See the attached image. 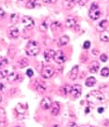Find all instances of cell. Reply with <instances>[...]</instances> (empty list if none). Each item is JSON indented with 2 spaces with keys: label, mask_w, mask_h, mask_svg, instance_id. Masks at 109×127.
I'll list each match as a JSON object with an SVG mask.
<instances>
[{
  "label": "cell",
  "mask_w": 109,
  "mask_h": 127,
  "mask_svg": "<svg viewBox=\"0 0 109 127\" xmlns=\"http://www.w3.org/2000/svg\"><path fill=\"white\" fill-rule=\"evenodd\" d=\"M87 102L91 105H96V104H100L105 101V96L102 93L98 90H93L91 93H89L87 96Z\"/></svg>",
  "instance_id": "obj_1"
},
{
  "label": "cell",
  "mask_w": 109,
  "mask_h": 127,
  "mask_svg": "<svg viewBox=\"0 0 109 127\" xmlns=\"http://www.w3.org/2000/svg\"><path fill=\"white\" fill-rule=\"evenodd\" d=\"M25 52L29 57H35L40 52V46L36 41H29L25 47Z\"/></svg>",
  "instance_id": "obj_2"
},
{
  "label": "cell",
  "mask_w": 109,
  "mask_h": 127,
  "mask_svg": "<svg viewBox=\"0 0 109 127\" xmlns=\"http://www.w3.org/2000/svg\"><path fill=\"white\" fill-rule=\"evenodd\" d=\"M100 16H101V11L99 9L98 5L93 3L91 6V8L89 10V17L92 20H93V21H96V20H98L100 18Z\"/></svg>",
  "instance_id": "obj_3"
},
{
  "label": "cell",
  "mask_w": 109,
  "mask_h": 127,
  "mask_svg": "<svg viewBox=\"0 0 109 127\" xmlns=\"http://www.w3.org/2000/svg\"><path fill=\"white\" fill-rule=\"evenodd\" d=\"M54 73H55V70L51 66H45V67H43L42 71H41V76L45 79L51 78L54 75Z\"/></svg>",
  "instance_id": "obj_4"
},
{
  "label": "cell",
  "mask_w": 109,
  "mask_h": 127,
  "mask_svg": "<svg viewBox=\"0 0 109 127\" xmlns=\"http://www.w3.org/2000/svg\"><path fill=\"white\" fill-rule=\"evenodd\" d=\"M21 23L23 25V27L27 30H32L35 27V21L29 16H23L21 19Z\"/></svg>",
  "instance_id": "obj_5"
},
{
  "label": "cell",
  "mask_w": 109,
  "mask_h": 127,
  "mask_svg": "<svg viewBox=\"0 0 109 127\" xmlns=\"http://www.w3.org/2000/svg\"><path fill=\"white\" fill-rule=\"evenodd\" d=\"M53 60H55V62L58 64H63L65 62V60H66V57L64 55L62 50H59V51H57L55 52V55H54V58H53Z\"/></svg>",
  "instance_id": "obj_6"
},
{
  "label": "cell",
  "mask_w": 109,
  "mask_h": 127,
  "mask_svg": "<svg viewBox=\"0 0 109 127\" xmlns=\"http://www.w3.org/2000/svg\"><path fill=\"white\" fill-rule=\"evenodd\" d=\"M81 92H82V87L80 85H74L71 87L70 93L75 98H78L81 95Z\"/></svg>",
  "instance_id": "obj_7"
},
{
  "label": "cell",
  "mask_w": 109,
  "mask_h": 127,
  "mask_svg": "<svg viewBox=\"0 0 109 127\" xmlns=\"http://www.w3.org/2000/svg\"><path fill=\"white\" fill-rule=\"evenodd\" d=\"M51 104H52V102H51V99L49 98V97H48V96L44 97V98L42 99L41 103H40V105H41V108H42L43 109H50V107H51Z\"/></svg>",
  "instance_id": "obj_8"
},
{
  "label": "cell",
  "mask_w": 109,
  "mask_h": 127,
  "mask_svg": "<svg viewBox=\"0 0 109 127\" xmlns=\"http://www.w3.org/2000/svg\"><path fill=\"white\" fill-rule=\"evenodd\" d=\"M50 112H51V114L54 115V116L58 115L59 112H60V104L58 102H56V101L52 102L51 107H50Z\"/></svg>",
  "instance_id": "obj_9"
},
{
  "label": "cell",
  "mask_w": 109,
  "mask_h": 127,
  "mask_svg": "<svg viewBox=\"0 0 109 127\" xmlns=\"http://www.w3.org/2000/svg\"><path fill=\"white\" fill-rule=\"evenodd\" d=\"M99 68H100V64L97 61H92L89 67V71L91 73H96L99 71Z\"/></svg>",
  "instance_id": "obj_10"
},
{
  "label": "cell",
  "mask_w": 109,
  "mask_h": 127,
  "mask_svg": "<svg viewBox=\"0 0 109 127\" xmlns=\"http://www.w3.org/2000/svg\"><path fill=\"white\" fill-rule=\"evenodd\" d=\"M7 124V117H6V111L3 108L0 107V125L3 126Z\"/></svg>",
  "instance_id": "obj_11"
},
{
  "label": "cell",
  "mask_w": 109,
  "mask_h": 127,
  "mask_svg": "<svg viewBox=\"0 0 109 127\" xmlns=\"http://www.w3.org/2000/svg\"><path fill=\"white\" fill-rule=\"evenodd\" d=\"M54 55H55V51L52 49H49L45 51L44 53V58H45V60L46 61H50L54 58Z\"/></svg>",
  "instance_id": "obj_12"
},
{
  "label": "cell",
  "mask_w": 109,
  "mask_h": 127,
  "mask_svg": "<svg viewBox=\"0 0 109 127\" xmlns=\"http://www.w3.org/2000/svg\"><path fill=\"white\" fill-rule=\"evenodd\" d=\"M79 0H63V6L66 8H71L75 6V4H78Z\"/></svg>",
  "instance_id": "obj_13"
},
{
  "label": "cell",
  "mask_w": 109,
  "mask_h": 127,
  "mask_svg": "<svg viewBox=\"0 0 109 127\" xmlns=\"http://www.w3.org/2000/svg\"><path fill=\"white\" fill-rule=\"evenodd\" d=\"M8 32L12 38H18L20 36V31L17 27H11L9 30H8Z\"/></svg>",
  "instance_id": "obj_14"
},
{
  "label": "cell",
  "mask_w": 109,
  "mask_h": 127,
  "mask_svg": "<svg viewBox=\"0 0 109 127\" xmlns=\"http://www.w3.org/2000/svg\"><path fill=\"white\" fill-rule=\"evenodd\" d=\"M77 24V21L75 18H68L65 21V25L67 28H74Z\"/></svg>",
  "instance_id": "obj_15"
},
{
  "label": "cell",
  "mask_w": 109,
  "mask_h": 127,
  "mask_svg": "<svg viewBox=\"0 0 109 127\" xmlns=\"http://www.w3.org/2000/svg\"><path fill=\"white\" fill-rule=\"evenodd\" d=\"M69 42V37L67 35H63L62 37H60L59 41H58V46H63L67 45Z\"/></svg>",
  "instance_id": "obj_16"
},
{
  "label": "cell",
  "mask_w": 109,
  "mask_h": 127,
  "mask_svg": "<svg viewBox=\"0 0 109 127\" xmlns=\"http://www.w3.org/2000/svg\"><path fill=\"white\" fill-rule=\"evenodd\" d=\"M39 0H29L27 4H26V7L27 8H35V7L39 6Z\"/></svg>",
  "instance_id": "obj_17"
},
{
  "label": "cell",
  "mask_w": 109,
  "mask_h": 127,
  "mask_svg": "<svg viewBox=\"0 0 109 127\" xmlns=\"http://www.w3.org/2000/svg\"><path fill=\"white\" fill-rule=\"evenodd\" d=\"M78 74V66H75L70 71V79L71 80H76Z\"/></svg>",
  "instance_id": "obj_18"
},
{
  "label": "cell",
  "mask_w": 109,
  "mask_h": 127,
  "mask_svg": "<svg viewBox=\"0 0 109 127\" xmlns=\"http://www.w3.org/2000/svg\"><path fill=\"white\" fill-rule=\"evenodd\" d=\"M100 40H101L102 42L108 43L109 42V32H107V31H103L102 33L100 34Z\"/></svg>",
  "instance_id": "obj_19"
},
{
  "label": "cell",
  "mask_w": 109,
  "mask_h": 127,
  "mask_svg": "<svg viewBox=\"0 0 109 127\" xmlns=\"http://www.w3.org/2000/svg\"><path fill=\"white\" fill-rule=\"evenodd\" d=\"M95 84H96V79L94 77H92V76L87 78V80L85 82V85H86V86H88V87H92Z\"/></svg>",
  "instance_id": "obj_20"
},
{
  "label": "cell",
  "mask_w": 109,
  "mask_h": 127,
  "mask_svg": "<svg viewBox=\"0 0 109 127\" xmlns=\"http://www.w3.org/2000/svg\"><path fill=\"white\" fill-rule=\"evenodd\" d=\"M35 88H36V90L38 92L42 93V92H44L47 89V86L43 83H41V82H36L35 83Z\"/></svg>",
  "instance_id": "obj_21"
},
{
  "label": "cell",
  "mask_w": 109,
  "mask_h": 127,
  "mask_svg": "<svg viewBox=\"0 0 109 127\" xmlns=\"http://www.w3.org/2000/svg\"><path fill=\"white\" fill-rule=\"evenodd\" d=\"M107 24H108L107 21H106V20H103V21L98 24V26H97V30H98V31H102V32L105 31V29L106 28Z\"/></svg>",
  "instance_id": "obj_22"
},
{
  "label": "cell",
  "mask_w": 109,
  "mask_h": 127,
  "mask_svg": "<svg viewBox=\"0 0 109 127\" xmlns=\"http://www.w3.org/2000/svg\"><path fill=\"white\" fill-rule=\"evenodd\" d=\"M18 78H19V75H18V73H16V72H12V73L8 74L7 77V82H9V83H12V82L16 81Z\"/></svg>",
  "instance_id": "obj_23"
},
{
  "label": "cell",
  "mask_w": 109,
  "mask_h": 127,
  "mask_svg": "<svg viewBox=\"0 0 109 127\" xmlns=\"http://www.w3.org/2000/svg\"><path fill=\"white\" fill-rule=\"evenodd\" d=\"M19 67L20 68H25V67H27L29 65V61H28V60L27 59H21V60H20L19 61Z\"/></svg>",
  "instance_id": "obj_24"
},
{
  "label": "cell",
  "mask_w": 109,
  "mask_h": 127,
  "mask_svg": "<svg viewBox=\"0 0 109 127\" xmlns=\"http://www.w3.org/2000/svg\"><path fill=\"white\" fill-rule=\"evenodd\" d=\"M100 73H101V75H102L103 77H107V76L109 75V69L107 67L103 68Z\"/></svg>",
  "instance_id": "obj_25"
},
{
  "label": "cell",
  "mask_w": 109,
  "mask_h": 127,
  "mask_svg": "<svg viewBox=\"0 0 109 127\" xmlns=\"http://www.w3.org/2000/svg\"><path fill=\"white\" fill-rule=\"evenodd\" d=\"M7 75H8V71L7 70H2V71H0V80H3L5 78H7Z\"/></svg>",
  "instance_id": "obj_26"
},
{
  "label": "cell",
  "mask_w": 109,
  "mask_h": 127,
  "mask_svg": "<svg viewBox=\"0 0 109 127\" xmlns=\"http://www.w3.org/2000/svg\"><path fill=\"white\" fill-rule=\"evenodd\" d=\"M7 63H8V60H7V59H6V58H3V59L1 60V61H0V69H3L5 66H7Z\"/></svg>",
  "instance_id": "obj_27"
},
{
  "label": "cell",
  "mask_w": 109,
  "mask_h": 127,
  "mask_svg": "<svg viewBox=\"0 0 109 127\" xmlns=\"http://www.w3.org/2000/svg\"><path fill=\"white\" fill-rule=\"evenodd\" d=\"M62 91H63V94H64V95H67V94L71 91V87L69 86V85L63 86V87H62Z\"/></svg>",
  "instance_id": "obj_28"
},
{
  "label": "cell",
  "mask_w": 109,
  "mask_h": 127,
  "mask_svg": "<svg viewBox=\"0 0 109 127\" xmlns=\"http://www.w3.org/2000/svg\"><path fill=\"white\" fill-rule=\"evenodd\" d=\"M47 30H48V25H47L46 21H44L40 24V31L41 32H46Z\"/></svg>",
  "instance_id": "obj_29"
},
{
  "label": "cell",
  "mask_w": 109,
  "mask_h": 127,
  "mask_svg": "<svg viewBox=\"0 0 109 127\" xmlns=\"http://www.w3.org/2000/svg\"><path fill=\"white\" fill-rule=\"evenodd\" d=\"M90 46H91V42L90 41H85L84 44H83V48L87 50L90 48Z\"/></svg>",
  "instance_id": "obj_30"
},
{
  "label": "cell",
  "mask_w": 109,
  "mask_h": 127,
  "mask_svg": "<svg viewBox=\"0 0 109 127\" xmlns=\"http://www.w3.org/2000/svg\"><path fill=\"white\" fill-rule=\"evenodd\" d=\"M107 59H108V57H107L106 54H102V55L100 56V60H101V61H103V62H106V60H107Z\"/></svg>",
  "instance_id": "obj_31"
},
{
  "label": "cell",
  "mask_w": 109,
  "mask_h": 127,
  "mask_svg": "<svg viewBox=\"0 0 109 127\" xmlns=\"http://www.w3.org/2000/svg\"><path fill=\"white\" fill-rule=\"evenodd\" d=\"M43 2L45 4H49V5H53L57 2V0H43Z\"/></svg>",
  "instance_id": "obj_32"
},
{
  "label": "cell",
  "mask_w": 109,
  "mask_h": 127,
  "mask_svg": "<svg viewBox=\"0 0 109 127\" xmlns=\"http://www.w3.org/2000/svg\"><path fill=\"white\" fill-rule=\"evenodd\" d=\"M26 75H27L28 77H33V75H34V71H33V70H31V69L27 70V71H26Z\"/></svg>",
  "instance_id": "obj_33"
},
{
  "label": "cell",
  "mask_w": 109,
  "mask_h": 127,
  "mask_svg": "<svg viewBox=\"0 0 109 127\" xmlns=\"http://www.w3.org/2000/svg\"><path fill=\"white\" fill-rule=\"evenodd\" d=\"M89 0H79V2H78V5L79 6H81V7H83V6H85L86 4L88 3Z\"/></svg>",
  "instance_id": "obj_34"
},
{
  "label": "cell",
  "mask_w": 109,
  "mask_h": 127,
  "mask_svg": "<svg viewBox=\"0 0 109 127\" xmlns=\"http://www.w3.org/2000/svg\"><path fill=\"white\" fill-rule=\"evenodd\" d=\"M66 127H78L77 125V124H75V123H69V124H67Z\"/></svg>",
  "instance_id": "obj_35"
},
{
  "label": "cell",
  "mask_w": 109,
  "mask_h": 127,
  "mask_svg": "<svg viewBox=\"0 0 109 127\" xmlns=\"http://www.w3.org/2000/svg\"><path fill=\"white\" fill-rule=\"evenodd\" d=\"M0 90H1V91H4V90H5V85H4L3 84H0Z\"/></svg>",
  "instance_id": "obj_36"
},
{
  "label": "cell",
  "mask_w": 109,
  "mask_h": 127,
  "mask_svg": "<svg viewBox=\"0 0 109 127\" xmlns=\"http://www.w3.org/2000/svg\"><path fill=\"white\" fill-rule=\"evenodd\" d=\"M18 1H19V2H21V3H24L25 5H26L29 0H18Z\"/></svg>",
  "instance_id": "obj_37"
},
{
  "label": "cell",
  "mask_w": 109,
  "mask_h": 127,
  "mask_svg": "<svg viewBox=\"0 0 109 127\" xmlns=\"http://www.w3.org/2000/svg\"><path fill=\"white\" fill-rule=\"evenodd\" d=\"M98 112L99 113L104 112V108H99V109H98Z\"/></svg>",
  "instance_id": "obj_38"
},
{
  "label": "cell",
  "mask_w": 109,
  "mask_h": 127,
  "mask_svg": "<svg viewBox=\"0 0 109 127\" xmlns=\"http://www.w3.org/2000/svg\"><path fill=\"white\" fill-rule=\"evenodd\" d=\"M88 112H90V108H86V109H85V113H88Z\"/></svg>",
  "instance_id": "obj_39"
},
{
  "label": "cell",
  "mask_w": 109,
  "mask_h": 127,
  "mask_svg": "<svg viewBox=\"0 0 109 127\" xmlns=\"http://www.w3.org/2000/svg\"><path fill=\"white\" fill-rule=\"evenodd\" d=\"M81 127H94L93 125H83V126H81Z\"/></svg>",
  "instance_id": "obj_40"
},
{
  "label": "cell",
  "mask_w": 109,
  "mask_h": 127,
  "mask_svg": "<svg viewBox=\"0 0 109 127\" xmlns=\"http://www.w3.org/2000/svg\"><path fill=\"white\" fill-rule=\"evenodd\" d=\"M2 99H3V97H2V95L0 94V103L2 102Z\"/></svg>",
  "instance_id": "obj_41"
},
{
  "label": "cell",
  "mask_w": 109,
  "mask_h": 127,
  "mask_svg": "<svg viewBox=\"0 0 109 127\" xmlns=\"http://www.w3.org/2000/svg\"><path fill=\"white\" fill-rule=\"evenodd\" d=\"M16 127H20V126H16Z\"/></svg>",
  "instance_id": "obj_42"
}]
</instances>
